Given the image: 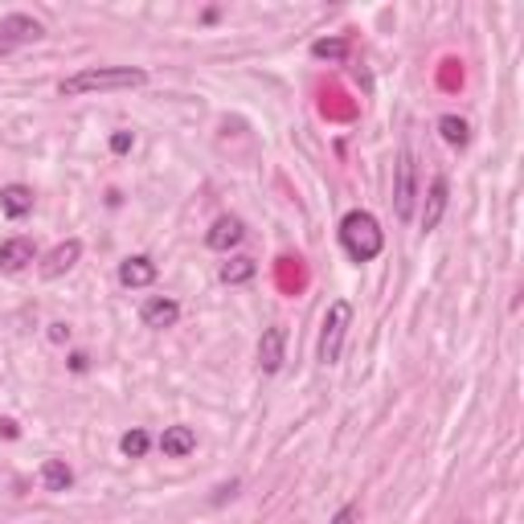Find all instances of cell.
Returning <instances> with one entry per match:
<instances>
[{"mask_svg":"<svg viewBox=\"0 0 524 524\" xmlns=\"http://www.w3.org/2000/svg\"><path fill=\"white\" fill-rule=\"evenodd\" d=\"M144 82H148V70L139 66H91L62 78L58 95L78 99V95H95V91H131V86H144Z\"/></svg>","mask_w":524,"mask_h":524,"instance_id":"cell-1","label":"cell"},{"mask_svg":"<svg viewBox=\"0 0 524 524\" xmlns=\"http://www.w3.org/2000/svg\"><path fill=\"white\" fill-rule=\"evenodd\" d=\"M340 242H344V250H348L357 262H369V258L381 254L386 233H381V225H377V217H373V214L353 209V214H344V222H340Z\"/></svg>","mask_w":524,"mask_h":524,"instance_id":"cell-2","label":"cell"},{"mask_svg":"<svg viewBox=\"0 0 524 524\" xmlns=\"http://www.w3.org/2000/svg\"><path fill=\"white\" fill-rule=\"evenodd\" d=\"M348 324H353V308H348L344 300H336L324 316V332H319V361L324 365H332L336 357H340V344H344Z\"/></svg>","mask_w":524,"mask_h":524,"instance_id":"cell-3","label":"cell"},{"mask_svg":"<svg viewBox=\"0 0 524 524\" xmlns=\"http://www.w3.org/2000/svg\"><path fill=\"white\" fill-rule=\"evenodd\" d=\"M414 197H418V164H414V152L402 148L397 156V185H394V209L397 217H414Z\"/></svg>","mask_w":524,"mask_h":524,"instance_id":"cell-4","label":"cell"},{"mask_svg":"<svg viewBox=\"0 0 524 524\" xmlns=\"http://www.w3.org/2000/svg\"><path fill=\"white\" fill-rule=\"evenodd\" d=\"M283 348H287V328H267L262 340H258V369L262 373H279L283 369Z\"/></svg>","mask_w":524,"mask_h":524,"instance_id":"cell-5","label":"cell"},{"mask_svg":"<svg viewBox=\"0 0 524 524\" xmlns=\"http://www.w3.org/2000/svg\"><path fill=\"white\" fill-rule=\"evenodd\" d=\"M78 254H82V242H78V238L58 242V246H53L50 254H45V262H42V279H58V275H66V271L78 262Z\"/></svg>","mask_w":524,"mask_h":524,"instance_id":"cell-6","label":"cell"},{"mask_svg":"<svg viewBox=\"0 0 524 524\" xmlns=\"http://www.w3.org/2000/svg\"><path fill=\"white\" fill-rule=\"evenodd\" d=\"M33 258H37L33 238H9V242H0V271H9V275L25 271Z\"/></svg>","mask_w":524,"mask_h":524,"instance_id":"cell-7","label":"cell"},{"mask_svg":"<svg viewBox=\"0 0 524 524\" xmlns=\"http://www.w3.org/2000/svg\"><path fill=\"white\" fill-rule=\"evenodd\" d=\"M447 193H451V185H447V176H434L430 181V193H426V209H422V230H439V222H443V214H447Z\"/></svg>","mask_w":524,"mask_h":524,"instance_id":"cell-8","label":"cell"},{"mask_svg":"<svg viewBox=\"0 0 524 524\" xmlns=\"http://www.w3.org/2000/svg\"><path fill=\"white\" fill-rule=\"evenodd\" d=\"M45 29H42V21H33V17H25V13H13V17H5L0 21V37L9 42V50L13 45H21V42H37Z\"/></svg>","mask_w":524,"mask_h":524,"instance_id":"cell-9","label":"cell"},{"mask_svg":"<svg viewBox=\"0 0 524 524\" xmlns=\"http://www.w3.org/2000/svg\"><path fill=\"white\" fill-rule=\"evenodd\" d=\"M242 238H246V230H242L238 217H217V222L209 225V233H205V246L222 250V254H225V250H233Z\"/></svg>","mask_w":524,"mask_h":524,"instance_id":"cell-10","label":"cell"},{"mask_svg":"<svg viewBox=\"0 0 524 524\" xmlns=\"http://www.w3.org/2000/svg\"><path fill=\"white\" fill-rule=\"evenodd\" d=\"M160 451L168 459H185L197 451V434H193V426H164L160 434Z\"/></svg>","mask_w":524,"mask_h":524,"instance_id":"cell-11","label":"cell"},{"mask_svg":"<svg viewBox=\"0 0 524 524\" xmlns=\"http://www.w3.org/2000/svg\"><path fill=\"white\" fill-rule=\"evenodd\" d=\"M139 319H144L148 328H172L176 319H181V303L176 300H148L144 303V311H139Z\"/></svg>","mask_w":524,"mask_h":524,"instance_id":"cell-12","label":"cell"},{"mask_svg":"<svg viewBox=\"0 0 524 524\" xmlns=\"http://www.w3.org/2000/svg\"><path fill=\"white\" fill-rule=\"evenodd\" d=\"M119 283L123 287H152L156 283V262H152V258H144V254L128 258V262L119 267Z\"/></svg>","mask_w":524,"mask_h":524,"instance_id":"cell-13","label":"cell"},{"mask_svg":"<svg viewBox=\"0 0 524 524\" xmlns=\"http://www.w3.org/2000/svg\"><path fill=\"white\" fill-rule=\"evenodd\" d=\"M0 209L9 217L33 214V189H29V185H5V189H0Z\"/></svg>","mask_w":524,"mask_h":524,"instance_id":"cell-14","label":"cell"},{"mask_svg":"<svg viewBox=\"0 0 524 524\" xmlns=\"http://www.w3.org/2000/svg\"><path fill=\"white\" fill-rule=\"evenodd\" d=\"M42 483H45V491H66L70 483H74V472H70L62 459H45V463H42Z\"/></svg>","mask_w":524,"mask_h":524,"instance_id":"cell-15","label":"cell"},{"mask_svg":"<svg viewBox=\"0 0 524 524\" xmlns=\"http://www.w3.org/2000/svg\"><path fill=\"white\" fill-rule=\"evenodd\" d=\"M439 136L447 139L451 148H467V139H472V131H467V123L459 119V115H443V119H439Z\"/></svg>","mask_w":524,"mask_h":524,"instance_id":"cell-16","label":"cell"},{"mask_svg":"<svg viewBox=\"0 0 524 524\" xmlns=\"http://www.w3.org/2000/svg\"><path fill=\"white\" fill-rule=\"evenodd\" d=\"M344 53H348L344 37H319V42H311V58L319 62H344Z\"/></svg>","mask_w":524,"mask_h":524,"instance_id":"cell-17","label":"cell"},{"mask_svg":"<svg viewBox=\"0 0 524 524\" xmlns=\"http://www.w3.org/2000/svg\"><path fill=\"white\" fill-rule=\"evenodd\" d=\"M254 258H230L222 267V283H246V279H254Z\"/></svg>","mask_w":524,"mask_h":524,"instance_id":"cell-18","label":"cell"},{"mask_svg":"<svg viewBox=\"0 0 524 524\" xmlns=\"http://www.w3.org/2000/svg\"><path fill=\"white\" fill-rule=\"evenodd\" d=\"M148 447H152V439H148L144 430H128V434L119 439V451H123L128 459H144Z\"/></svg>","mask_w":524,"mask_h":524,"instance_id":"cell-19","label":"cell"},{"mask_svg":"<svg viewBox=\"0 0 524 524\" xmlns=\"http://www.w3.org/2000/svg\"><path fill=\"white\" fill-rule=\"evenodd\" d=\"M357 520H361V508H357V504H344L340 512L332 516V524H357Z\"/></svg>","mask_w":524,"mask_h":524,"instance_id":"cell-20","label":"cell"},{"mask_svg":"<svg viewBox=\"0 0 524 524\" xmlns=\"http://www.w3.org/2000/svg\"><path fill=\"white\" fill-rule=\"evenodd\" d=\"M131 144H136V136H131V131H115L111 136V152H131Z\"/></svg>","mask_w":524,"mask_h":524,"instance_id":"cell-21","label":"cell"},{"mask_svg":"<svg viewBox=\"0 0 524 524\" xmlns=\"http://www.w3.org/2000/svg\"><path fill=\"white\" fill-rule=\"evenodd\" d=\"M66 336H70L66 324H50V340H66Z\"/></svg>","mask_w":524,"mask_h":524,"instance_id":"cell-22","label":"cell"},{"mask_svg":"<svg viewBox=\"0 0 524 524\" xmlns=\"http://www.w3.org/2000/svg\"><path fill=\"white\" fill-rule=\"evenodd\" d=\"M70 369H74V373H86V353H74V357H70Z\"/></svg>","mask_w":524,"mask_h":524,"instance_id":"cell-23","label":"cell"},{"mask_svg":"<svg viewBox=\"0 0 524 524\" xmlns=\"http://www.w3.org/2000/svg\"><path fill=\"white\" fill-rule=\"evenodd\" d=\"M0 434H5V439H17V422L5 418V422H0Z\"/></svg>","mask_w":524,"mask_h":524,"instance_id":"cell-24","label":"cell"},{"mask_svg":"<svg viewBox=\"0 0 524 524\" xmlns=\"http://www.w3.org/2000/svg\"><path fill=\"white\" fill-rule=\"evenodd\" d=\"M0 53H9V42H5V37H0Z\"/></svg>","mask_w":524,"mask_h":524,"instance_id":"cell-25","label":"cell"}]
</instances>
